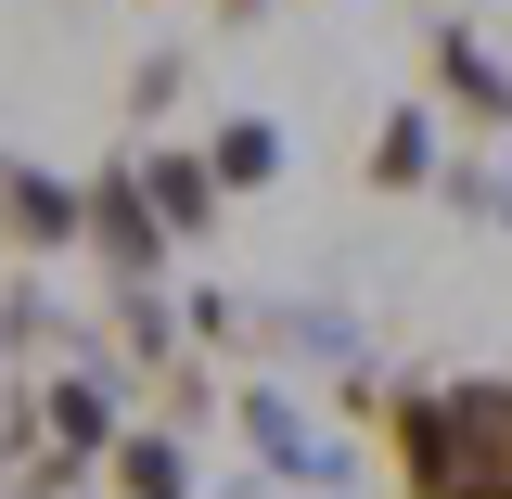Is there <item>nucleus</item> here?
Instances as JSON below:
<instances>
[{
  "instance_id": "nucleus-10",
  "label": "nucleus",
  "mask_w": 512,
  "mask_h": 499,
  "mask_svg": "<svg viewBox=\"0 0 512 499\" xmlns=\"http://www.w3.org/2000/svg\"><path fill=\"white\" fill-rule=\"evenodd\" d=\"M256 13H269V0H218V26H256Z\"/></svg>"
},
{
  "instance_id": "nucleus-7",
  "label": "nucleus",
  "mask_w": 512,
  "mask_h": 499,
  "mask_svg": "<svg viewBox=\"0 0 512 499\" xmlns=\"http://www.w3.org/2000/svg\"><path fill=\"white\" fill-rule=\"evenodd\" d=\"M141 180H154V218L167 231H205L218 218V167L205 154H141Z\"/></svg>"
},
{
  "instance_id": "nucleus-6",
  "label": "nucleus",
  "mask_w": 512,
  "mask_h": 499,
  "mask_svg": "<svg viewBox=\"0 0 512 499\" xmlns=\"http://www.w3.org/2000/svg\"><path fill=\"white\" fill-rule=\"evenodd\" d=\"M423 180H436V116L397 103V116L372 128V192H423Z\"/></svg>"
},
{
  "instance_id": "nucleus-5",
  "label": "nucleus",
  "mask_w": 512,
  "mask_h": 499,
  "mask_svg": "<svg viewBox=\"0 0 512 499\" xmlns=\"http://www.w3.org/2000/svg\"><path fill=\"white\" fill-rule=\"evenodd\" d=\"M39 436H52V461H64V474H77V461H116V397H103V384H90V372H52V384H39Z\"/></svg>"
},
{
  "instance_id": "nucleus-1",
  "label": "nucleus",
  "mask_w": 512,
  "mask_h": 499,
  "mask_svg": "<svg viewBox=\"0 0 512 499\" xmlns=\"http://www.w3.org/2000/svg\"><path fill=\"white\" fill-rule=\"evenodd\" d=\"M359 423L384 436L410 499H512V372L397 384V397H359Z\"/></svg>"
},
{
  "instance_id": "nucleus-4",
  "label": "nucleus",
  "mask_w": 512,
  "mask_h": 499,
  "mask_svg": "<svg viewBox=\"0 0 512 499\" xmlns=\"http://www.w3.org/2000/svg\"><path fill=\"white\" fill-rule=\"evenodd\" d=\"M423 77L461 103V128H512V77H500V52L474 26H423Z\"/></svg>"
},
{
  "instance_id": "nucleus-3",
  "label": "nucleus",
  "mask_w": 512,
  "mask_h": 499,
  "mask_svg": "<svg viewBox=\"0 0 512 499\" xmlns=\"http://www.w3.org/2000/svg\"><path fill=\"white\" fill-rule=\"evenodd\" d=\"M90 244L116 256V282H154V256L180 244V231L154 218V180H141V154H116V167L90 180Z\"/></svg>"
},
{
  "instance_id": "nucleus-2",
  "label": "nucleus",
  "mask_w": 512,
  "mask_h": 499,
  "mask_svg": "<svg viewBox=\"0 0 512 499\" xmlns=\"http://www.w3.org/2000/svg\"><path fill=\"white\" fill-rule=\"evenodd\" d=\"M0 244H13V256H64V244H90V180H52V167L0 154Z\"/></svg>"
},
{
  "instance_id": "nucleus-9",
  "label": "nucleus",
  "mask_w": 512,
  "mask_h": 499,
  "mask_svg": "<svg viewBox=\"0 0 512 499\" xmlns=\"http://www.w3.org/2000/svg\"><path fill=\"white\" fill-rule=\"evenodd\" d=\"M116 499H192V461H180V436H154V423H141V436L116 448Z\"/></svg>"
},
{
  "instance_id": "nucleus-8",
  "label": "nucleus",
  "mask_w": 512,
  "mask_h": 499,
  "mask_svg": "<svg viewBox=\"0 0 512 499\" xmlns=\"http://www.w3.org/2000/svg\"><path fill=\"white\" fill-rule=\"evenodd\" d=\"M205 167H218V192H269V180H282V128H269V116H231Z\"/></svg>"
}]
</instances>
